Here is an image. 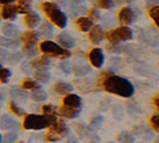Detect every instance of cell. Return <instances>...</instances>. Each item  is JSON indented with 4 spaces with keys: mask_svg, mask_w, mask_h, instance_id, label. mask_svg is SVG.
I'll use <instances>...</instances> for the list:
<instances>
[{
    "mask_svg": "<svg viewBox=\"0 0 159 143\" xmlns=\"http://www.w3.org/2000/svg\"><path fill=\"white\" fill-rule=\"evenodd\" d=\"M101 86L104 91L121 97H129L134 92V85L128 79L111 75L108 72H105L103 74Z\"/></svg>",
    "mask_w": 159,
    "mask_h": 143,
    "instance_id": "cell-1",
    "label": "cell"
},
{
    "mask_svg": "<svg viewBox=\"0 0 159 143\" xmlns=\"http://www.w3.org/2000/svg\"><path fill=\"white\" fill-rule=\"evenodd\" d=\"M56 117H49L46 114H27L24 118L22 126L25 130H43L47 127H50L53 122H55Z\"/></svg>",
    "mask_w": 159,
    "mask_h": 143,
    "instance_id": "cell-2",
    "label": "cell"
},
{
    "mask_svg": "<svg viewBox=\"0 0 159 143\" xmlns=\"http://www.w3.org/2000/svg\"><path fill=\"white\" fill-rule=\"evenodd\" d=\"M41 9L46 14L50 21L60 29H64L67 26L68 18L66 14L59 9L53 2H43L41 4Z\"/></svg>",
    "mask_w": 159,
    "mask_h": 143,
    "instance_id": "cell-3",
    "label": "cell"
},
{
    "mask_svg": "<svg viewBox=\"0 0 159 143\" xmlns=\"http://www.w3.org/2000/svg\"><path fill=\"white\" fill-rule=\"evenodd\" d=\"M39 50L50 57H55V58L59 59H66L70 55V53L68 51V49L59 46L51 40L41 41L39 43Z\"/></svg>",
    "mask_w": 159,
    "mask_h": 143,
    "instance_id": "cell-4",
    "label": "cell"
},
{
    "mask_svg": "<svg viewBox=\"0 0 159 143\" xmlns=\"http://www.w3.org/2000/svg\"><path fill=\"white\" fill-rule=\"evenodd\" d=\"M68 134V127L62 119H57L50 127L45 134L44 139L48 142H56L63 139Z\"/></svg>",
    "mask_w": 159,
    "mask_h": 143,
    "instance_id": "cell-5",
    "label": "cell"
},
{
    "mask_svg": "<svg viewBox=\"0 0 159 143\" xmlns=\"http://www.w3.org/2000/svg\"><path fill=\"white\" fill-rule=\"evenodd\" d=\"M105 38L111 44L115 45L119 42L128 41L133 38V31L127 26H120L108 32L105 35Z\"/></svg>",
    "mask_w": 159,
    "mask_h": 143,
    "instance_id": "cell-6",
    "label": "cell"
},
{
    "mask_svg": "<svg viewBox=\"0 0 159 143\" xmlns=\"http://www.w3.org/2000/svg\"><path fill=\"white\" fill-rule=\"evenodd\" d=\"M75 131L80 138L85 139L89 143H100V137L93 131V128L87 126L83 123L75 124Z\"/></svg>",
    "mask_w": 159,
    "mask_h": 143,
    "instance_id": "cell-7",
    "label": "cell"
},
{
    "mask_svg": "<svg viewBox=\"0 0 159 143\" xmlns=\"http://www.w3.org/2000/svg\"><path fill=\"white\" fill-rule=\"evenodd\" d=\"M89 60L90 63L94 67V68H101L104 63V54L103 52L100 48H93L90 51L89 54Z\"/></svg>",
    "mask_w": 159,
    "mask_h": 143,
    "instance_id": "cell-8",
    "label": "cell"
},
{
    "mask_svg": "<svg viewBox=\"0 0 159 143\" xmlns=\"http://www.w3.org/2000/svg\"><path fill=\"white\" fill-rule=\"evenodd\" d=\"M17 13H18L17 5L5 4L1 8V17L4 20L13 21L14 19H16Z\"/></svg>",
    "mask_w": 159,
    "mask_h": 143,
    "instance_id": "cell-9",
    "label": "cell"
},
{
    "mask_svg": "<svg viewBox=\"0 0 159 143\" xmlns=\"http://www.w3.org/2000/svg\"><path fill=\"white\" fill-rule=\"evenodd\" d=\"M133 132L139 138H141L143 140H146V141H149V140L152 139V137H153V133L152 132V130L148 126L144 125V124L134 126L133 129Z\"/></svg>",
    "mask_w": 159,
    "mask_h": 143,
    "instance_id": "cell-10",
    "label": "cell"
},
{
    "mask_svg": "<svg viewBox=\"0 0 159 143\" xmlns=\"http://www.w3.org/2000/svg\"><path fill=\"white\" fill-rule=\"evenodd\" d=\"M62 103L64 106L70 107V108H74V109H81L82 106V100L81 97L78 96L77 95L75 94H68L66 95L63 99H62Z\"/></svg>",
    "mask_w": 159,
    "mask_h": 143,
    "instance_id": "cell-11",
    "label": "cell"
},
{
    "mask_svg": "<svg viewBox=\"0 0 159 143\" xmlns=\"http://www.w3.org/2000/svg\"><path fill=\"white\" fill-rule=\"evenodd\" d=\"M118 20L119 22L122 24V25H129V24H132L134 19H135V16H134V12L129 9V8H122L119 12H118Z\"/></svg>",
    "mask_w": 159,
    "mask_h": 143,
    "instance_id": "cell-12",
    "label": "cell"
},
{
    "mask_svg": "<svg viewBox=\"0 0 159 143\" xmlns=\"http://www.w3.org/2000/svg\"><path fill=\"white\" fill-rule=\"evenodd\" d=\"M19 123L8 114H3L1 117V130L3 131H12L19 129Z\"/></svg>",
    "mask_w": 159,
    "mask_h": 143,
    "instance_id": "cell-13",
    "label": "cell"
},
{
    "mask_svg": "<svg viewBox=\"0 0 159 143\" xmlns=\"http://www.w3.org/2000/svg\"><path fill=\"white\" fill-rule=\"evenodd\" d=\"M104 33L102 31V29L100 28V26L98 25H94L92 27V29L88 33V38L89 40L93 43V44H99V43L102 41L103 37H104Z\"/></svg>",
    "mask_w": 159,
    "mask_h": 143,
    "instance_id": "cell-14",
    "label": "cell"
},
{
    "mask_svg": "<svg viewBox=\"0 0 159 143\" xmlns=\"http://www.w3.org/2000/svg\"><path fill=\"white\" fill-rule=\"evenodd\" d=\"M38 39V35L36 32L34 31H28L25 32L21 37L22 43H23V49H28L34 47V44Z\"/></svg>",
    "mask_w": 159,
    "mask_h": 143,
    "instance_id": "cell-15",
    "label": "cell"
},
{
    "mask_svg": "<svg viewBox=\"0 0 159 143\" xmlns=\"http://www.w3.org/2000/svg\"><path fill=\"white\" fill-rule=\"evenodd\" d=\"M56 40L63 48H66V49L73 48L75 45V41L74 39V37L70 36L68 33L59 34L56 37Z\"/></svg>",
    "mask_w": 159,
    "mask_h": 143,
    "instance_id": "cell-16",
    "label": "cell"
},
{
    "mask_svg": "<svg viewBox=\"0 0 159 143\" xmlns=\"http://www.w3.org/2000/svg\"><path fill=\"white\" fill-rule=\"evenodd\" d=\"M81 109H74V108H70L67 106L62 105L58 111H57V113L59 114L60 117L65 118H75L78 117V114L80 113Z\"/></svg>",
    "mask_w": 159,
    "mask_h": 143,
    "instance_id": "cell-17",
    "label": "cell"
},
{
    "mask_svg": "<svg viewBox=\"0 0 159 143\" xmlns=\"http://www.w3.org/2000/svg\"><path fill=\"white\" fill-rule=\"evenodd\" d=\"M24 23H25L26 27L33 29L40 23V16L34 12H29L25 13Z\"/></svg>",
    "mask_w": 159,
    "mask_h": 143,
    "instance_id": "cell-18",
    "label": "cell"
},
{
    "mask_svg": "<svg viewBox=\"0 0 159 143\" xmlns=\"http://www.w3.org/2000/svg\"><path fill=\"white\" fill-rule=\"evenodd\" d=\"M34 76L35 80H37L38 82L43 83V84H46L50 80L51 75L48 72L47 68H39V69L35 70L34 74Z\"/></svg>",
    "mask_w": 159,
    "mask_h": 143,
    "instance_id": "cell-19",
    "label": "cell"
},
{
    "mask_svg": "<svg viewBox=\"0 0 159 143\" xmlns=\"http://www.w3.org/2000/svg\"><path fill=\"white\" fill-rule=\"evenodd\" d=\"M53 91L62 95H66L73 91V86L67 82H57L53 85Z\"/></svg>",
    "mask_w": 159,
    "mask_h": 143,
    "instance_id": "cell-20",
    "label": "cell"
},
{
    "mask_svg": "<svg viewBox=\"0 0 159 143\" xmlns=\"http://www.w3.org/2000/svg\"><path fill=\"white\" fill-rule=\"evenodd\" d=\"M75 25L81 32H89L93 27V20L89 17H78L75 20Z\"/></svg>",
    "mask_w": 159,
    "mask_h": 143,
    "instance_id": "cell-21",
    "label": "cell"
},
{
    "mask_svg": "<svg viewBox=\"0 0 159 143\" xmlns=\"http://www.w3.org/2000/svg\"><path fill=\"white\" fill-rule=\"evenodd\" d=\"M2 32L5 35L8 37H16L19 35V31L17 30V28L16 26H13L11 24H4L2 27Z\"/></svg>",
    "mask_w": 159,
    "mask_h": 143,
    "instance_id": "cell-22",
    "label": "cell"
},
{
    "mask_svg": "<svg viewBox=\"0 0 159 143\" xmlns=\"http://www.w3.org/2000/svg\"><path fill=\"white\" fill-rule=\"evenodd\" d=\"M21 88L24 90H31V91H35L40 89V85L37 81H34L31 78H25L22 83H21Z\"/></svg>",
    "mask_w": 159,
    "mask_h": 143,
    "instance_id": "cell-23",
    "label": "cell"
},
{
    "mask_svg": "<svg viewBox=\"0 0 159 143\" xmlns=\"http://www.w3.org/2000/svg\"><path fill=\"white\" fill-rule=\"evenodd\" d=\"M31 66L33 68L35 69H39V68H47L49 65V59H48V55H41L38 58L33 60L31 63Z\"/></svg>",
    "mask_w": 159,
    "mask_h": 143,
    "instance_id": "cell-24",
    "label": "cell"
},
{
    "mask_svg": "<svg viewBox=\"0 0 159 143\" xmlns=\"http://www.w3.org/2000/svg\"><path fill=\"white\" fill-rule=\"evenodd\" d=\"M11 95L13 96V98H16L18 101L24 102L25 100L28 98V94L24 89H11Z\"/></svg>",
    "mask_w": 159,
    "mask_h": 143,
    "instance_id": "cell-25",
    "label": "cell"
},
{
    "mask_svg": "<svg viewBox=\"0 0 159 143\" xmlns=\"http://www.w3.org/2000/svg\"><path fill=\"white\" fill-rule=\"evenodd\" d=\"M31 98L35 102H43L47 99V94L45 91L38 89L33 91V93L31 94Z\"/></svg>",
    "mask_w": 159,
    "mask_h": 143,
    "instance_id": "cell-26",
    "label": "cell"
},
{
    "mask_svg": "<svg viewBox=\"0 0 159 143\" xmlns=\"http://www.w3.org/2000/svg\"><path fill=\"white\" fill-rule=\"evenodd\" d=\"M18 13H27L31 12V0H17Z\"/></svg>",
    "mask_w": 159,
    "mask_h": 143,
    "instance_id": "cell-27",
    "label": "cell"
},
{
    "mask_svg": "<svg viewBox=\"0 0 159 143\" xmlns=\"http://www.w3.org/2000/svg\"><path fill=\"white\" fill-rule=\"evenodd\" d=\"M117 141H118V143H134V137L131 133L124 131L118 135Z\"/></svg>",
    "mask_w": 159,
    "mask_h": 143,
    "instance_id": "cell-28",
    "label": "cell"
},
{
    "mask_svg": "<svg viewBox=\"0 0 159 143\" xmlns=\"http://www.w3.org/2000/svg\"><path fill=\"white\" fill-rule=\"evenodd\" d=\"M18 39H13L11 37L10 38H4L1 37V46L4 48H16L19 45Z\"/></svg>",
    "mask_w": 159,
    "mask_h": 143,
    "instance_id": "cell-29",
    "label": "cell"
},
{
    "mask_svg": "<svg viewBox=\"0 0 159 143\" xmlns=\"http://www.w3.org/2000/svg\"><path fill=\"white\" fill-rule=\"evenodd\" d=\"M74 73L75 75L78 76H85L91 72V68L88 66V65H84V64H81V65H76L74 69Z\"/></svg>",
    "mask_w": 159,
    "mask_h": 143,
    "instance_id": "cell-30",
    "label": "cell"
},
{
    "mask_svg": "<svg viewBox=\"0 0 159 143\" xmlns=\"http://www.w3.org/2000/svg\"><path fill=\"white\" fill-rule=\"evenodd\" d=\"M41 111L43 114H46V116L49 117H55L56 112V108L55 106L52 105V104H45L41 107Z\"/></svg>",
    "mask_w": 159,
    "mask_h": 143,
    "instance_id": "cell-31",
    "label": "cell"
},
{
    "mask_svg": "<svg viewBox=\"0 0 159 143\" xmlns=\"http://www.w3.org/2000/svg\"><path fill=\"white\" fill-rule=\"evenodd\" d=\"M9 109L12 113H14L17 117H21V116H24V114H25L24 110L22 108H20L14 101H11L9 103Z\"/></svg>",
    "mask_w": 159,
    "mask_h": 143,
    "instance_id": "cell-32",
    "label": "cell"
},
{
    "mask_svg": "<svg viewBox=\"0 0 159 143\" xmlns=\"http://www.w3.org/2000/svg\"><path fill=\"white\" fill-rule=\"evenodd\" d=\"M149 16L153 20L155 25L159 28V6H154L150 9Z\"/></svg>",
    "mask_w": 159,
    "mask_h": 143,
    "instance_id": "cell-33",
    "label": "cell"
},
{
    "mask_svg": "<svg viewBox=\"0 0 159 143\" xmlns=\"http://www.w3.org/2000/svg\"><path fill=\"white\" fill-rule=\"evenodd\" d=\"M149 122H150L151 127L152 128V130L159 133V116L158 114H153V116H152L149 119Z\"/></svg>",
    "mask_w": 159,
    "mask_h": 143,
    "instance_id": "cell-34",
    "label": "cell"
},
{
    "mask_svg": "<svg viewBox=\"0 0 159 143\" xmlns=\"http://www.w3.org/2000/svg\"><path fill=\"white\" fill-rule=\"evenodd\" d=\"M17 139V135L16 133H8L7 135H5V137L3 139V136L1 135V143H14Z\"/></svg>",
    "mask_w": 159,
    "mask_h": 143,
    "instance_id": "cell-35",
    "label": "cell"
},
{
    "mask_svg": "<svg viewBox=\"0 0 159 143\" xmlns=\"http://www.w3.org/2000/svg\"><path fill=\"white\" fill-rule=\"evenodd\" d=\"M11 76V71L9 69L1 67V70H0V78H1V83L2 84L7 83L8 79H9V77Z\"/></svg>",
    "mask_w": 159,
    "mask_h": 143,
    "instance_id": "cell-36",
    "label": "cell"
},
{
    "mask_svg": "<svg viewBox=\"0 0 159 143\" xmlns=\"http://www.w3.org/2000/svg\"><path fill=\"white\" fill-rule=\"evenodd\" d=\"M40 32H42L41 34L45 36H51L52 35V29L51 27V25L47 22H44L43 25L40 27Z\"/></svg>",
    "mask_w": 159,
    "mask_h": 143,
    "instance_id": "cell-37",
    "label": "cell"
},
{
    "mask_svg": "<svg viewBox=\"0 0 159 143\" xmlns=\"http://www.w3.org/2000/svg\"><path fill=\"white\" fill-rule=\"evenodd\" d=\"M103 123V118L97 114V116L93 117L92 119H91V122H90V126L92 128H99L101 126V124Z\"/></svg>",
    "mask_w": 159,
    "mask_h": 143,
    "instance_id": "cell-38",
    "label": "cell"
},
{
    "mask_svg": "<svg viewBox=\"0 0 159 143\" xmlns=\"http://www.w3.org/2000/svg\"><path fill=\"white\" fill-rule=\"evenodd\" d=\"M22 58V55L19 53H10L7 62H9L10 64H16L20 61V59Z\"/></svg>",
    "mask_w": 159,
    "mask_h": 143,
    "instance_id": "cell-39",
    "label": "cell"
},
{
    "mask_svg": "<svg viewBox=\"0 0 159 143\" xmlns=\"http://www.w3.org/2000/svg\"><path fill=\"white\" fill-rule=\"evenodd\" d=\"M97 6L101 9L108 10L112 7V1L111 0H96Z\"/></svg>",
    "mask_w": 159,
    "mask_h": 143,
    "instance_id": "cell-40",
    "label": "cell"
},
{
    "mask_svg": "<svg viewBox=\"0 0 159 143\" xmlns=\"http://www.w3.org/2000/svg\"><path fill=\"white\" fill-rule=\"evenodd\" d=\"M23 53L27 57H34L37 54V50L35 47H32L28 49H23Z\"/></svg>",
    "mask_w": 159,
    "mask_h": 143,
    "instance_id": "cell-41",
    "label": "cell"
},
{
    "mask_svg": "<svg viewBox=\"0 0 159 143\" xmlns=\"http://www.w3.org/2000/svg\"><path fill=\"white\" fill-rule=\"evenodd\" d=\"M88 17L93 21H97L99 19V12L97 10L95 9H91L89 10V12H88Z\"/></svg>",
    "mask_w": 159,
    "mask_h": 143,
    "instance_id": "cell-42",
    "label": "cell"
},
{
    "mask_svg": "<svg viewBox=\"0 0 159 143\" xmlns=\"http://www.w3.org/2000/svg\"><path fill=\"white\" fill-rule=\"evenodd\" d=\"M152 102L155 106V108L159 111V94L157 95H155L153 98H152Z\"/></svg>",
    "mask_w": 159,
    "mask_h": 143,
    "instance_id": "cell-43",
    "label": "cell"
},
{
    "mask_svg": "<svg viewBox=\"0 0 159 143\" xmlns=\"http://www.w3.org/2000/svg\"><path fill=\"white\" fill-rule=\"evenodd\" d=\"M61 68L64 72L66 73H70V69H69V66H68V63H65V62H62L61 63Z\"/></svg>",
    "mask_w": 159,
    "mask_h": 143,
    "instance_id": "cell-44",
    "label": "cell"
},
{
    "mask_svg": "<svg viewBox=\"0 0 159 143\" xmlns=\"http://www.w3.org/2000/svg\"><path fill=\"white\" fill-rule=\"evenodd\" d=\"M66 143H77V140L75 139V136H70Z\"/></svg>",
    "mask_w": 159,
    "mask_h": 143,
    "instance_id": "cell-45",
    "label": "cell"
},
{
    "mask_svg": "<svg viewBox=\"0 0 159 143\" xmlns=\"http://www.w3.org/2000/svg\"><path fill=\"white\" fill-rule=\"evenodd\" d=\"M14 1H16V0H0V2H1V4H3V5H5V4H11Z\"/></svg>",
    "mask_w": 159,
    "mask_h": 143,
    "instance_id": "cell-46",
    "label": "cell"
},
{
    "mask_svg": "<svg viewBox=\"0 0 159 143\" xmlns=\"http://www.w3.org/2000/svg\"><path fill=\"white\" fill-rule=\"evenodd\" d=\"M116 2H118V3H128V2H129L131 0H115Z\"/></svg>",
    "mask_w": 159,
    "mask_h": 143,
    "instance_id": "cell-47",
    "label": "cell"
},
{
    "mask_svg": "<svg viewBox=\"0 0 159 143\" xmlns=\"http://www.w3.org/2000/svg\"><path fill=\"white\" fill-rule=\"evenodd\" d=\"M153 143H159V136H157V137L155 138V140H154Z\"/></svg>",
    "mask_w": 159,
    "mask_h": 143,
    "instance_id": "cell-48",
    "label": "cell"
},
{
    "mask_svg": "<svg viewBox=\"0 0 159 143\" xmlns=\"http://www.w3.org/2000/svg\"><path fill=\"white\" fill-rule=\"evenodd\" d=\"M18 143H23V142H22V141H19V142H18Z\"/></svg>",
    "mask_w": 159,
    "mask_h": 143,
    "instance_id": "cell-49",
    "label": "cell"
},
{
    "mask_svg": "<svg viewBox=\"0 0 159 143\" xmlns=\"http://www.w3.org/2000/svg\"><path fill=\"white\" fill-rule=\"evenodd\" d=\"M108 143H113V142H108Z\"/></svg>",
    "mask_w": 159,
    "mask_h": 143,
    "instance_id": "cell-50",
    "label": "cell"
},
{
    "mask_svg": "<svg viewBox=\"0 0 159 143\" xmlns=\"http://www.w3.org/2000/svg\"><path fill=\"white\" fill-rule=\"evenodd\" d=\"M140 143H141V142H140Z\"/></svg>",
    "mask_w": 159,
    "mask_h": 143,
    "instance_id": "cell-51",
    "label": "cell"
}]
</instances>
